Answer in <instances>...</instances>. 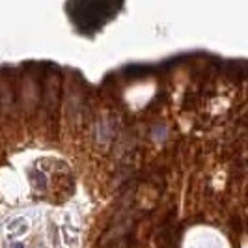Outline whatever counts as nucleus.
<instances>
[{"mask_svg":"<svg viewBox=\"0 0 248 248\" xmlns=\"http://www.w3.org/2000/svg\"><path fill=\"white\" fill-rule=\"evenodd\" d=\"M26 232H28V224H26V220L23 218V217L13 218L12 222L8 224V233H10V237H12V239L25 235Z\"/></svg>","mask_w":248,"mask_h":248,"instance_id":"obj_1","label":"nucleus"},{"mask_svg":"<svg viewBox=\"0 0 248 248\" xmlns=\"http://www.w3.org/2000/svg\"><path fill=\"white\" fill-rule=\"evenodd\" d=\"M12 248H25V245H23V243H17V241H13Z\"/></svg>","mask_w":248,"mask_h":248,"instance_id":"obj_2","label":"nucleus"}]
</instances>
